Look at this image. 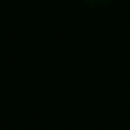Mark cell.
Instances as JSON below:
<instances>
[{
  "label": "cell",
  "instance_id": "obj_1",
  "mask_svg": "<svg viewBox=\"0 0 130 130\" xmlns=\"http://www.w3.org/2000/svg\"><path fill=\"white\" fill-rule=\"evenodd\" d=\"M109 2H111V0H82V4H86L88 8H96V10L105 8Z\"/></svg>",
  "mask_w": 130,
  "mask_h": 130
}]
</instances>
